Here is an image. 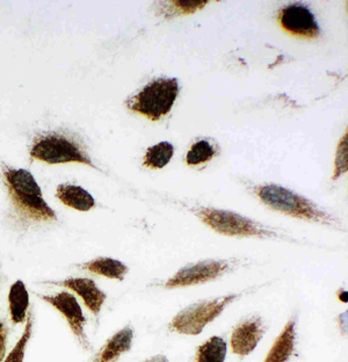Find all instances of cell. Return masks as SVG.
<instances>
[{
	"label": "cell",
	"mask_w": 348,
	"mask_h": 362,
	"mask_svg": "<svg viewBox=\"0 0 348 362\" xmlns=\"http://www.w3.org/2000/svg\"><path fill=\"white\" fill-rule=\"evenodd\" d=\"M3 177L14 213L21 223H49L57 221L55 211L45 202L42 191L30 172L3 166Z\"/></svg>",
	"instance_id": "obj_1"
},
{
	"label": "cell",
	"mask_w": 348,
	"mask_h": 362,
	"mask_svg": "<svg viewBox=\"0 0 348 362\" xmlns=\"http://www.w3.org/2000/svg\"><path fill=\"white\" fill-rule=\"evenodd\" d=\"M253 192L262 204L273 211L313 223L331 226L337 224V220L331 214L323 211L322 208L303 195L297 194L280 185H262L255 187Z\"/></svg>",
	"instance_id": "obj_2"
},
{
	"label": "cell",
	"mask_w": 348,
	"mask_h": 362,
	"mask_svg": "<svg viewBox=\"0 0 348 362\" xmlns=\"http://www.w3.org/2000/svg\"><path fill=\"white\" fill-rule=\"evenodd\" d=\"M179 94L177 78H158L127 100L128 110L149 120L159 121L171 112Z\"/></svg>",
	"instance_id": "obj_3"
},
{
	"label": "cell",
	"mask_w": 348,
	"mask_h": 362,
	"mask_svg": "<svg viewBox=\"0 0 348 362\" xmlns=\"http://www.w3.org/2000/svg\"><path fill=\"white\" fill-rule=\"evenodd\" d=\"M30 157L52 165L79 163L92 168H97L81 143L71 136L56 132L37 136L33 142Z\"/></svg>",
	"instance_id": "obj_4"
},
{
	"label": "cell",
	"mask_w": 348,
	"mask_h": 362,
	"mask_svg": "<svg viewBox=\"0 0 348 362\" xmlns=\"http://www.w3.org/2000/svg\"><path fill=\"white\" fill-rule=\"evenodd\" d=\"M244 294L245 291L219 296L216 298H209V300H201L190 304L173 317V320L168 325V329L172 332L180 333V334L197 336L202 332L203 329L208 324L216 320L230 304L237 301Z\"/></svg>",
	"instance_id": "obj_5"
},
{
	"label": "cell",
	"mask_w": 348,
	"mask_h": 362,
	"mask_svg": "<svg viewBox=\"0 0 348 362\" xmlns=\"http://www.w3.org/2000/svg\"><path fill=\"white\" fill-rule=\"evenodd\" d=\"M194 214L200 218L202 223L209 226L215 233L224 236L258 238L277 237V233L273 230L268 229L267 226L233 211H223L216 208L199 207L194 209Z\"/></svg>",
	"instance_id": "obj_6"
},
{
	"label": "cell",
	"mask_w": 348,
	"mask_h": 362,
	"mask_svg": "<svg viewBox=\"0 0 348 362\" xmlns=\"http://www.w3.org/2000/svg\"><path fill=\"white\" fill-rule=\"evenodd\" d=\"M232 269L233 265L228 260H200L194 264H188L179 269L173 276L163 284V287L165 289H174L201 285L221 278L229 273Z\"/></svg>",
	"instance_id": "obj_7"
},
{
	"label": "cell",
	"mask_w": 348,
	"mask_h": 362,
	"mask_svg": "<svg viewBox=\"0 0 348 362\" xmlns=\"http://www.w3.org/2000/svg\"><path fill=\"white\" fill-rule=\"evenodd\" d=\"M281 28L290 35L302 39H317L320 27L313 11L303 3H293L281 8L277 14Z\"/></svg>",
	"instance_id": "obj_8"
},
{
	"label": "cell",
	"mask_w": 348,
	"mask_h": 362,
	"mask_svg": "<svg viewBox=\"0 0 348 362\" xmlns=\"http://www.w3.org/2000/svg\"><path fill=\"white\" fill-rule=\"evenodd\" d=\"M39 298L50 304L52 308H55L56 310L64 317L65 320L68 322L69 327L71 329V332L77 338L78 343L81 344V346L85 351H90L92 346L85 332L86 318L76 296L68 291H61L55 295H39Z\"/></svg>",
	"instance_id": "obj_9"
},
{
	"label": "cell",
	"mask_w": 348,
	"mask_h": 362,
	"mask_svg": "<svg viewBox=\"0 0 348 362\" xmlns=\"http://www.w3.org/2000/svg\"><path fill=\"white\" fill-rule=\"evenodd\" d=\"M266 330L267 327L260 316H251L243 320L232 331L230 338L232 352L239 356L251 354L258 346Z\"/></svg>",
	"instance_id": "obj_10"
},
{
	"label": "cell",
	"mask_w": 348,
	"mask_h": 362,
	"mask_svg": "<svg viewBox=\"0 0 348 362\" xmlns=\"http://www.w3.org/2000/svg\"><path fill=\"white\" fill-rule=\"evenodd\" d=\"M49 284L61 286V287L74 291L83 300L87 309L94 316H99L103 303L106 301V293L101 291L100 288L95 285V282L91 280V279L68 278L62 280V281H52Z\"/></svg>",
	"instance_id": "obj_11"
},
{
	"label": "cell",
	"mask_w": 348,
	"mask_h": 362,
	"mask_svg": "<svg viewBox=\"0 0 348 362\" xmlns=\"http://www.w3.org/2000/svg\"><path fill=\"white\" fill-rule=\"evenodd\" d=\"M134 340V330L130 325L123 327L107 340L92 362H117L120 358L129 352Z\"/></svg>",
	"instance_id": "obj_12"
},
{
	"label": "cell",
	"mask_w": 348,
	"mask_h": 362,
	"mask_svg": "<svg viewBox=\"0 0 348 362\" xmlns=\"http://www.w3.org/2000/svg\"><path fill=\"white\" fill-rule=\"evenodd\" d=\"M296 325V316L291 317L268 351L264 362H287L290 359L295 351Z\"/></svg>",
	"instance_id": "obj_13"
},
{
	"label": "cell",
	"mask_w": 348,
	"mask_h": 362,
	"mask_svg": "<svg viewBox=\"0 0 348 362\" xmlns=\"http://www.w3.org/2000/svg\"><path fill=\"white\" fill-rule=\"evenodd\" d=\"M56 197L62 204L76 211H88L95 206L93 197L76 185H59L56 189Z\"/></svg>",
	"instance_id": "obj_14"
},
{
	"label": "cell",
	"mask_w": 348,
	"mask_h": 362,
	"mask_svg": "<svg viewBox=\"0 0 348 362\" xmlns=\"http://www.w3.org/2000/svg\"><path fill=\"white\" fill-rule=\"evenodd\" d=\"M29 310V294L21 280L14 282L8 291V311L13 324L26 322Z\"/></svg>",
	"instance_id": "obj_15"
},
{
	"label": "cell",
	"mask_w": 348,
	"mask_h": 362,
	"mask_svg": "<svg viewBox=\"0 0 348 362\" xmlns=\"http://www.w3.org/2000/svg\"><path fill=\"white\" fill-rule=\"evenodd\" d=\"M81 269L90 272L92 274L114 279L117 281H122L127 273L129 272L128 266L124 265L123 262H119L116 259L105 258V257L84 262V264H81Z\"/></svg>",
	"instance_id": "obj_16"
},
{
	"label": "cell",
	"mask_w": 348,
	"mask_h": 362,
	"mask_svg": "<svg viewBox=\"0 0 348 362\" xmlns=\"http://www.w3.org/2000/svg\"><path fill=\"white\" fill-rule=\"evenodd\" d=\"M226 349V340L222 337H211L197 349L195 362H224Z\"/></svg>",
	"instance_id": "obj_17"
},
{
	"label": "cell",
	"mask_w": 348,
	"mask_h": 362,
	"mask_svg": "<svg viewBox=\"0 0 348 362\" xmlns=\"http://www.w3.org/2000/svg\"><path fill=\"white\" fill-rule=\"evenodd\" d=\"M208 4H209L208 1H185V0L163 1L158 4L159 16H164L165 19L187 16L202 10Z\"/></svg>",
	"instance_id": "obj_18"
},
{
	"label": "cell",
	"mask_w": 348,
	"mask_h": 362,
	"mask_svg": "<svg viewBox=\"0 0 348 362\" xmlns=\"http://www.w3.org/2000/svg\"><path fill=\"white\" fill-rule=\"evenodd\" d=\"M174 155V148L170 142H161L146 150L143 165L145 168L158 170L165 168L171 162Z\"/></svg>",
	"instance_id": "obj_19"
},
{
	"label": "cell",
	"mask_w": 348,
	"mask_h": 362,
	"mask_svg": "<svg viewBox=\"0 0 348 362\" xmlns=\"http://www.w3.org/2000/svg\"><path fill=\"white\" fill-rule=\"evenodd\" d=\"M217 155V149L213 142L208 139H200L190 146L186 156V163L190 166L202 165L208 163Z\"/></svg>",
	"instance_id": "obj_20"
},
{
	"label": "cell",
	"mask_w": 348,
	"mask_h": 362,
	"mask_svg": "<svg viewBox=\"0 0 348 362\" xmlns=\"http://www.w3.org/2000/svg\"><path fill=\"white\" fill-rule=\"evenodd\" d=\"M33 327H34V315H33L32 309L29 308L28 315H27L26 325H25L23 336L20 337V339L18 340V343L16 344V346L12 349L10 354L6 356V359H4L3 362H23L29 340L32 338Z\"/></svg>",
	"instance_id": "obj_21"
},
{
	"label": "cell",
	"mask_w": 348,
	"mask_h": 362,
	"mask_svg": "<svg viewBox=\"0 0 348 362\" xmlns=\"http://www.w3.org/2000/svg\"><path fill=\"white\" fill-rule=\"evenodd\" d=\"M347 133L342 137L339 143L338 149L335 152V173H333V180L340 178L348 170V146H347Z\"/></svg>",
	"instance_id": "obj_22"
},
{
	"label": "cell",
	"mask_w": 348,
	"mask_h": 362,
	"mask_svg": "<svg viewBox=\"0 0 348 362\" xmlns=\"http://www.w3.org/2000/svg\"><path fill=\"white\" fill-rule=\"evenodd\" d=\"M7 338H8V327L4 320H0V362H3L6 356Z\"/></svg>",
	"instance_id": "obj_23"
},
{
	"label": "cell",
	"mask_w": 348,
	"mask_h": 362,
	"mask_svg": "<svg viewBox=\"0 0 348 362\" xmlns=\"http://www.w3.org/2000/svg\"><path fill=\"white\" fill-rule=\"evenodd\" d=\"M143 362H170L168 361V358L166 356H163V354H157V356H151V358H149V359L144 360Z\"/></svg>",
	"instance_id": "obj_24"
},
{
	"label": "cell",
	"mask_w": 348,
	"mask_h": 362,
	"mask_svg": "<svg viewBox=\"0 0 348 362\" xmlns=\"http://www.w3.org/2000/svg\"><path fill=\"white\" fill-rule=\"evenodd\" d=\"M338 298H340V301L347 302V291H340V294L338 295Z\"/></svg>",
	"instance_id": "obj_25"
}]
</instances>
